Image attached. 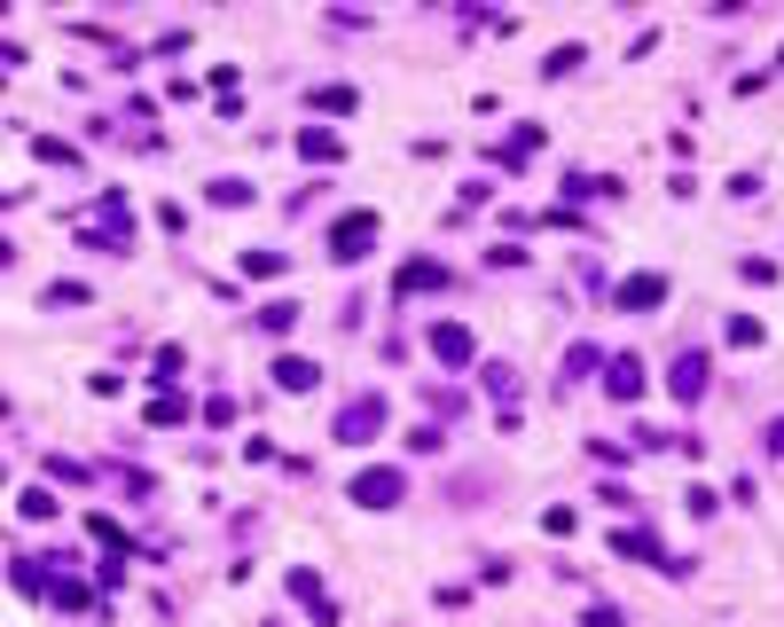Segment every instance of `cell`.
<instances>
[{
    "label": "cell",
    "instance_id": "1",
    "mask_svg": "<svg viewBox=\"0 0 784 627\" xmlns=\"http://www.w3.org/2000/svg\"><path fill=\"white\" fill-rule=\"evenodd\" d=\"M385 424H393V408H385V393H362V400H345V408H337V424H330V431H337L345 447H369V439H377Z\"/></svg>",
    "mask_w": 784,
    "mask_h": 627
},
{
    "label": "cell",
    "instance_id": "2",
    "mask_svg": "<svg viewBox=\"0 0 784 627\" xmlns=\"http://www.w3.org/2000/svg\"><path fill=\"white\" fill-rule=\"evenodd\" d=\"M369 243H377V212H345L337 228H330V259H369Z\"/></svg>",
    "mask_w": 784,
    "mask_h": 627
},
{
    "label": "cell",
    "instance_id": "3",
    "mask_svg": "<svg viewBox=\"0 0 784 627\" xmlns=\"http://www.w3.org/2000/svg\"><path fill=\"white\" fill-rule=\"evenodd\" d=\"M707 377H714V362H707L699 345H682V353H675V369H667V385H675L682 408H690V400H707Z\"/></svg>",
    "mask_w": 784,
    "mask_h": 627
},
{
    "label": "cell",
    "instance_id": "4",
    "mask_svg": "<svg viewBox=\"0 0 784 627\" xmlns=\"http://www.w3.org/2000/svg\"><path fill=\"white\" fill-rule=\"evenodd\" d=\"M400 494H408V479H400L393 463H377V471H362V479H354V502H362V510H393Z\"/></svg>",
    "mask_w": 784,
    "mask_h": 627
},
{
    "label": "cell",
    "instance_id": "5",
    "mask_svg": "<svg viewBox=\"0 0 784 627\" xmlns=\"http://www.w3.org/2000/svg\"><path fill=\"white\" fill-rule=\"evenodd\" d=\"M613 550H620V557H636V565H659V573H690L682 557H667V550L651 542L644 525H620V533H613Z\"/></svg>",
    "mask_w": 784,
    "mask_h": 627
},
{
    "label": "cell",
    "instance_id": "6",
    "mask_svg": "<svg viewBox=\"0 0 784 627\" xmlns=\"http://www.w3.org/2000/svg\"><path fill=\"white\" fill-rule=\"evenodd\" d=\"M431 362L463 369V362H471V330H463V322H431Z\"/></svg>",
    "mask_w": 784,
    "mask_h": 627
},
{
    "label": "cell",
    "instance_id": "7",
    "mask_svg": "<svg viewBox=\"0 0 784 627\" xmlns=\"http://www.w3.org/2000/svg\"><path fill=\"white\" fill-rule=\"evenodd\" d=\"M604 393H613V400L644 393V362H636V353H613V362H604Z\"/></svg>",
    "mask_w": 784,
    "mask_h": 627
},
{
    "label": "cell",
    "instance_id": "8",
    "mask_svg": "<svg viewBox=\"0 0 784 627\" xmlns=\"http://www.w3.org/2000/svg\"><path fill=\"white\" fill-rule=\"evenodd\" d=\"M440 283H448V267H440V259H408L400 275H393V291H400V299H416V291H440Z\"/></svg>",
    "mask_w": 784,
    "mask_h": 627
},
{
    "label": "cell",
    "instance_id": "9",
    "mask_svg": "<svg viewBox=\"0 0 784 627\" xmlns=\"http://www.w3.org/2000/svg\"><path fill=\"white\" fill-rule=\"evenodd\" d=\"M659 299H667V275H628L620 283V306H636V314H651Z\"/></svg>",
    "mask_w": 784,
    "mask_h": 627
},
{
    "label": "cell",
    "instance_id": "10",
    "mask_svg": "<svg viewBox=\"0 0 784 627\" xmlns=\"http://www.w3.org/2000/svg\"><path fill=\"white\" fill-rule=\"evenodd\" d=\"M291 596H299V604H306V612H314L322 627H337V604L322 596V581H314V573H291Z\"/></svg>",
    "mask_w": 784,
    "mask_h": 627
},
{
    "label": "cell",
    "instance_id": "11",
    "mask_svg": "<svg viewBox=\"0 0 784 627\" xmlns=\"http://www.w3.org/2000/svg\"><path fill=\"white\" fill-rule=\"evenodd\" d=\"M314 377H322V369L299 362V353H283V362H275V385H283V393H314Z\"/></svg>",
    "mask_w": 784,
    "mask_h": 627
},
{
    "label": "cell",
    "instance_id": "12",
    "mask_svg": "<svg viewBox=\"0 0 784 627\" xmlns=\"http://www.w3.org/2000/svg\"><path fill=\"white\" fill-rule=\"evenodd\" d=\"M534 149H542V126H518V134H510V142L494 149V157H502V165H526Z\"/></svg>",
    "mask_w": 784,
    "mask_h": 627
},
{
    "label": "cell",
    "instance_id": "13",
    "mask_svg": "<svg viewBox=\"0 0 784 627\" xmlns=\"http://www.w3.org/2000/svg\"><path fill=\"white\" fill-rule=\"evenodd\" d=\"M299 322V299H268V306H259V330H268V337H283Z\"/></svg>",
    "mask_w": 784,
    "mask_h": 627
},
{
    "label": "cell",
    "instance_id": "14",
    "mask_svg": "<svg viewBox=\"0 0 784 627\" xmlns=\"http://www.w3.org/2000/svg\"><path fill=\"white\" fill-rule=\"evenodd\" d=\"M95 220H103V228H118V236L134 243V212H126V197H118V189H111V197L95 205Z\"/></svg>",
    "mask_w": 784,
    "mask_h": 627
},
{
    "label": "cell",
    "instance_id": "15",
    "mask_svg": "<svg viewBox=\"0 0 784 627\" xmlns=\"http://www.w3.org/2000/svg\"><path fill=\"white\" fill-rule=\"evenodd\" d=\"M362 95H354V86H314V111H330V118H345V111H354Z\"/></svg>",
    "mask_w": 784,
    "mask_h": 627
},
{
    "label": "cell",
    "instance_id": "16",
    "mask_svg": "<svg viewBox=\"0 0 784 627\" xmlns=\"http://www.w3.org/2000/svg\"><path fill=\"white\" fill-rule=\"evenodd\" d=\"M299 157H322V165H337L345 149H337V134H314V126H306V134H299Z\"/></svg>",
    "mask_w": 784,
    "mask_h": 627
},
{
    "label": "cell",
    "instance_id": "17",
    "mask_svg": "<svg viewBox=\"0 0 784 627\" xmlns=\"http://www.w3.org/2000/svg\"><path fill=\"white\" fill-rule=\"evenodd\" d=\"M479 385H487V393H494L502 408H510V393H518V377H510V362H487V369H479Z\"/></svg>",
    "mask_w": 784,
    "mask_h": 627
},
{
    "label": "cell",
    "instance_id": "18",
    "mask_svg": "<svg viewBox=\"0 0 784 627\" xmlns=\"http://www.w3.org/2000/svg\"><path fill=\"white\" fill-rule=\"evenodd\" d=\"M40 306H86V283H63V275H55V283L40 291Z\"/></svg>",
    "mask_w": 784,
    "mask_h": 627
},
{
    "label": "cell",
    "instance_id": "19",
    "mask_svg": "<svg viewBox=\"0 0 784 627\" xmlns=\"http://www.w3.org/2000/svg\"><path fill=\"white\" fill-rule=\"evenodd\" d=\"M17 510H24V518H40V525H48V518H55V510H63V502H55V494H48V487H24V502H17Z\"/></svg>",
    "mask_w": 784,
    "mask_h": 627
},
{
    "label": "cell",
    "instance_id": "20",
    "mask_svg": "<svg viewBox=\"0 0 784 627\" xmlns=\"http://www.w3.org/2000/svg\"><path fill=\"white\" fill-rule=\"evenodd\" d=\"M243 275H259V283L283 275V251H243Z\"/></svg>",
    "mask_w": 784,
    "mask_h": 627
},
{
    "label": "cell",
    "instance_id": "21",
    "mask_svg": "<svg viewBox=\"0 0 784 627\" xmlns=\"http://www.w3.org/2000/svg\"><path fill=\"white\" fill-rule=\"evenodd\" d=\"M596 362H604L596 345H573V353H565V377H557V385H573V377H581V369H596Z\"/></svg>",
    "mask_w": 784,
    "mask_h": 627
},
{
    "label": "cell",
    "instance_id": "22",
    "mask_svg": "<svg viewBox=\"0 0 784 627\" xmlns=\"http://www.w3.org/2000/svg\"><path fill=\"white\" fill-rule=\"evenodd\" d=\"M149 424H189V400H173V393L149 400Z\"/></svg>",
    "mask_w": 784,
    "mask_h": 627
},
{
    "label": "cell",
    "instance_id": "23",
    "mask_svg": "<svg viewBox=\"0 0 784 627\" xmlns=\"http://www.w3.org/2000/svg\"><path fill=\"white\" fill-rule=\"evenodd\" d=\"M682 502H690V518H714V510H722V494H714V487H690Z\"/></svg>",
    "mask_w": 784,
    "mask_h": 627
},
{
    "label": "cell",
    "instance_id": "24",
    "mask_svg": "<svg viewBox=\"0 0 784 627\" xmlns=\"http://www.w3.org/2000/svg\"><path fill=\"white\" fill-rule=\"evenodd\" d=\"M251 197V181H236V173H228V181H212V205H243Z\"/></svg>",
    "mask_w": 784,
    "mask_h": 627
},
{
    "label": "cell",
    "instance_id": "25",
    "mask_svg": "<svg viewBox=\"0 0 784 627\" xmlns=\"http://www.w3.org/2000/svg\"><path fill=\"white\" fill-rule=\"evenodd\" d=\"M573 63H581V48H573V40H565V48H550V63H542V71H550V79H565V71H573Z\"/></svg>",
    "mask_w": 784,
    "mask_h": 627
},
{
    "label": "cell",
    "instance_id": "26",
    "mask_svg": "<svg viewBox=\"0 0 784 627\" xmlns=\"http://www.w3.org/2000/svg\"><path fill=\"white\" fill-rule=\"evenodd\" d=\"M588 627H628V619H620L613 604H588Z\"/></svg>",
    "mask_w": 784,
    "mask_h": 627
},
{
    "label": "cell",
    "instance_id": "27",
    "mask_svg": "<svg viewBox=\"0 0 784 627\" xmlns=\"http://www.w3.org/2000/svg\"><path fill=\"white\" fill-rule=\"evenodd\" d=\"M761 447H769V456H784V416H776V424L761 431Z\"/></svg>",
    "mask_w": 784,
    "mask_h": 627
},
{
    "label": "cell",
    "instance_id": "28",
    "mask_svg": "<svg viewBox=\"0 0 784 627\" xmlns=\"http://www.w3.org/2000/svg\"><path fill=\"white\" fill-rule=\"evenodd\" d=\"M9 259H17V243H9V236H0V267H9Z\"/></svg>",
    "mask_w": 784,
    "mask_h": 627
}]
</instances>
